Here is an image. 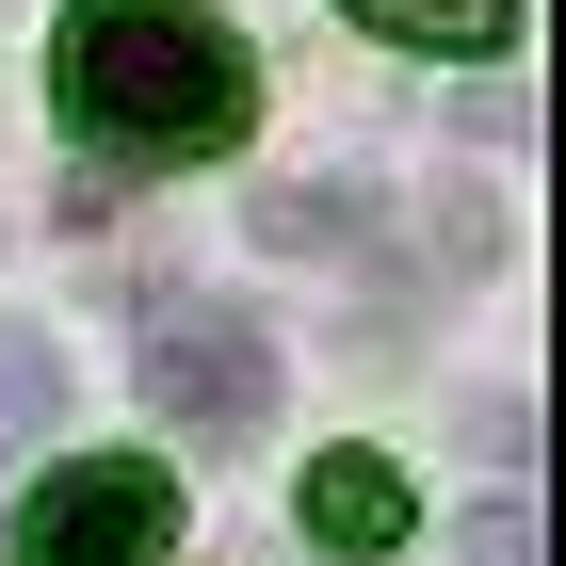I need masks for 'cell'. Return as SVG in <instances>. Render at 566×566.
I'll return each instance as SVG.
<instances>
[{"mask_svg": "<svg viewBox=\"0 0 566 566\" xmlns=\"http://www.w3.org/2000/svg\"><path fill=\"white\" fill-rule=\"evenodd\" d=\"M146 405H163L178 437H260L275 340H260V324H227V307H178V324H146Z\"/></svg>", "mask_w": 566, "mask_h": 566, "instance_id": "3", "label": "cell"}, {"mask_svg": "<svg viewBox=\"0 0 566 566\" xmlns=\"http://www.w3.org/2000/svg\"><path fill=\"white\" fill-rule=\"evenodd\" d=\"M178 551V470L163 453H49L17 502V566H163Z\"/></svg>", "mask_w": 566, "mask_h": 566, "instance_id": "2", "label": "cell"}, {"mask_svg": "<svg viewBox=\"0 0 566 566\" xmlns=\"http://www.w3.org/2000/svg\"><path fill=\"white\" fill-rule=\"evenodd\" d=\"M292 518H307V551H340V566H389L405 534H421V485L389 470V453H307V485H292Z\"/></svg>", "mask_w": 566, "mask_h": 566, "instance_id": "4", "label": "cell"}, {"mask_svg": "<svg viewBox=\"0 0 566 566\" xmlns=\"http://www.w3.org/2000/svg\"><path fill=\"white\" fill-rule=\"evenodd\" d=\"M356 33H389V49H437V65H485V49L518 33V0H340Z\"/></svg>", "mask_w": 566, "mask_h": 566, "instance_id": "5", "label": "cell"}, {"mask_svg": "<svg viewBox=\"0 0 566 566\" xmlns=\"http://www.w3.org/2000/svg\"><path fill=\"white\" fill-rule=\"evenodd\" d=\"M49 405H65V356H49V324H0V453H17V437H49Z\"/></svg>", "mask_w": 566, "mask_h": 566, "instance_id": "6", "label": "cell"}, {"mask_svg": "<svg viewBox=\"0 0 566 566\" xmlns=\"http://www.w3.org/2000/svg\"><path fill=\"white\" fill-rule=\"evenodd\" d=\"M65 114L130 163H227L260 130V49L211 0H65Z\"/></svg>", "mask_w": 566, "mask_h": 566, "instance_id": "1", "label": "cell"}]
</instances>
